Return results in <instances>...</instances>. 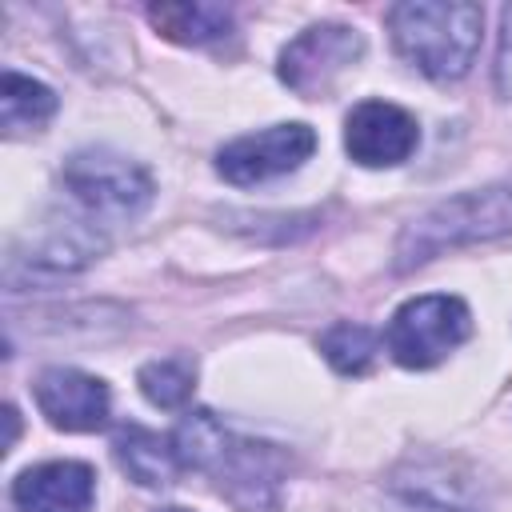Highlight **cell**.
I'll return each instance as SVG.
<instances>
[{"mask_svg":"<svg viewBox=\"0 0 512 512\" xmlns=\"http://www.w3.org/2000/svg\"><path fill=\"white\" fill-rule=\"evenodd\" d=\"M232 440V432L208 412V408H192L180 416V424L172 428V444H176V456L184 464V472H208L224 444Z\"/></svg>","mask_w":512,"mask_h":512,"instance_id":"16","label":"cell"},{"mask_svg":"<svg viewBox=\"0 0 512 512\" xmlns=\"http://www.w3.org/2000/svg\"><path fill=\"white\" fill-rule=\"evenodd\" d=\"M156 512H192V508H180V504H168V508H156Z\"/></svg>","mask_w":512,"mask_h":512,"instance_id":"21","label":"cell"},{"mask_svg":"<svg viewBox=\"0 0 512 512\" xmlns=\"http://www.w3.org/2000/svg\"><path fill=\"white\" fill-rule=\"evenodd\" d=\"M60 176H64V188L72 192V200L88 216L128 220V216H140L156 196L152 172L140 160H132L124 152H112V148L72 152L64 160Z\"/></svg>","mask_w":512,"mask_h":512,"instance_id":"4","label":"cell"},{"mask_svg":"<svg viewBox=\"0 0 512 512\" xmlns=\"http://www.w3.org/2000/svg\"><path fill=\"white\" fill-rule=\"evenodd\" d=\"M56 92L44 80H32L16 68L4 72L0 80V128L4 136H32L56 116Z\"/></svg>","mask_w":512,"mask_h":512,"instance_id":"14","label":"cell"},{"mask_svg":"<svg viewBox=\"0 0 512 512\" xmlns=\"http://www.w3.org/2000/svg\"><path fill=\"white\" fill-rule=\"evenodd\" d=\"M104 252V240L84 220H52L28 244V268L40 272H80Z\"/></svg>","mask_w":512,"mask_h":512,"instance_id":"13","label":"cell"},{"mask_svg":"<svg viewBox=\"0 0 512 512\" xmlns=\"http://www.w3.org/2000/svg\"><path fill=\"white\" fill-rule=\"evenodd\" d=\"M496 88L512 96V8H504V36H500V56H496Z\"/></svg>","mask_w":512,"mask_h":512,"instance_id":"18","label":"cell"},{"mask_svg":"<svg viewBox=\"0 0 512 512\" xmlns=\"http://www.w3.org/2000/svg\"><path fill=\"white\" fill-rule=\"evenodd\" d=\"M136 388L152 408L176 412L192 400L196 392V364L188 356H164V360H148L136 372Z\"/></svg>","mask_w":512,"mask_h":512,"instance_id":"17","label":"cell"},{"mask_svg":"<svg viewBox=\"0 0 512 512\" xmlns=\"http://www.w3.org/2000/svg\"><path fill=\"white\" fill-rule=\"evenodd\" d=\"M148 24L172 40V44H184V48H204V44H216V40H228L232 28H236V16L232 8L224 4H204V0H168V4H148L144 8Z\"/></svg>","mask_w":512,"mask_h":512,"instance_id":"12","label":"cell"},{"mask_svg":"<svg viewBox=\"0 0 512 512\" xmlns=\"http://www.w3.org/2000/svg\"><path fill=\"white\" fill-rule=\"evenodd\" d=\"M468 336H472L468 304L448 292H424V296L404 300L392 312L384 328V348L400 368L424 372L448 360Z\"/></svg>","mask_w":512,"mask_h":512,"instance_id":"3","label":"cell"},{"mask_svg":"<svg viewBox=\"0 0 512 512\" xmlns=\"http://www.w3.org/2000/svg\"><path fill=\"white\" fill-rule=\"evenodd\" d=\"M388 512H464V508H456V504H444V500H432V496H404L396 508H388Z\"/></svg>","mask_w":512,"mask_h":512,"instance_id":"19","label":"cell"},{"mask_svg":"<svg viewBox=\"0 0 512 512\" xmlns=\"http://www.w3.org/2000/svg\"><path fill=\"white\" fill-rule=\"evenodd\" d=\"M208 476L236 512H276L280 488L288 480V456L276 444L232 436Z\"/></svg>","mask_w":512,"mask_h":512,"instance_id":"7","label":"cell"},{"mask_svg":"<svg viewBox=\"0 0 512 512\" xmlns=\"http://www.w3.org/2000/svg\"><path fill=\"white\" fill-rule=\"evenodd\" d=\"M392 48L428 80L468 76L484 36V8L472 0H400L388 8Z\"/></svg>","mask_w":512,"mask_h":512,"instance_id":"1","label":"cell"},{"mask_svg":"<svg viewBox=\"0 0 512 512\" xmlns=\"http://www.w3.org/2000/svg\"><path fill=\"white\" fill-rule=\"evenodd\" d=\"M4 424H8V440H4V452L16 444V432H20V420H16V408L12 404H4Z\"/></svg>","mask_w":512,"mask_h":512,"instance_id":"20","label":"cell"},{"mask_svg":"<svg viewBox=\"0 0 512 512\" xmlns=\"http://www.w3.org/2000/svg\"><path fill=\"white\" fill-rule=\"evenodd\" d=\"M500 236H512V176L484 184V188L456 192L448 200H436L420 216H412L404 232L396 236L392 268L412 272L436 260L440 252L500 240Z\"/></svg>","mask_w":512,"mask_h":512,"instance_id":"2","label":"cell"},{"mask_svg":"<svg viewBox=\"0 0 512 512\" xmlns=\"http://www.w3.org/2000/svg\"><path fill=\"white\" fill-rule=\"evenodd\" d=\"M312 152H316V132L304 120H284V124H268L260 132H244L228 140L216 152V172L228 184L248 188V184H264L296 172Z\"/></svg>","mask_w":512,"mask_h":512,"instance_id":"6","label":"cell"},{"mask_svg":"<svg viewBox=\"0 0 512 512\" xmlns=\"http://www.w3.org/2000/svg\"><path fill=\"white\" fill-rule=\"evenodd\" d=\"M380 344H384V336H380L376 328H368V324H356V320H336V324L316 340L320 356H324L340 376H364V372L376 364Z\"/></svg>","mask_w":512,"mask_h":512,"instance_id":"15","label":"cell"},{"mask_svg":"<svg viewBox=\"0 0 512 512\" xmlns=\"http://www.w3.org/2000/svg\"><path fill=\"white\" fill-rule=\"evenodd\" d=\"M96 472L84 460H44L12 480V504L20 512H92Z\"/></svg>","mask_w":512,"mask_h":512,"instance_id":"10","label":"cell"},{"mask_svg":"<svg viewBox=\"0 0 512 512\" xmlns=\"http://www.w3.org/2000/svg\"><path fill=\"white\" fill-rule=\"evenodd\" d=\"M420 144V124L392 100H360L344 120V152L360 168H396Z\"/></svg>","mask_w":512,"mask_h":512,"instance_id":"8","label":"cell"},{"mask_svg":"<svg viewBox=\"0 0 512 512\" xmlns=\"http://www.w3.org/2000/svg\"><path fill=\"white\" fill-rule=\"evenodd\" d=\"M32 400L40 416L60 432H96L108 424L112 392L100 376L68 364L40 368L32 380Z\"/></svg>","mask_w":512,"mask_h":512,"instance_id":"9","label":"cell"},{"mask_svg":"<svg viewBox=\"0 0 512 512\" xmlns=\"http://www.w3.org/2000/svg\"><path fill=\"white\" fill-rule=\"evenodd\" d=\"M364 56V36L352 24L340 20H320L312 28H304L300 36H292L280 48L276 60V76L284 88H292L304 100H324L336 80L356 68Z\"/></svg>","mask_w":512,"mask_h":512,"instance_id":"5","label":"cell"},{"mask_svg":"<svg viewBox=\"0 0 512 512\" xmlns=\"http://www.w3.org/2000/svg\"><path fill=\"white\" fill-rule=\"evenodd\" d=\"M112 456L120 472L140 488H172L176 476L184 472L172 436H160L144 424H120L112 436Z\"/></svg>","mask_w":512,"mask_h":512,"instance_id":"11","label":"cell"}]
</instances>
